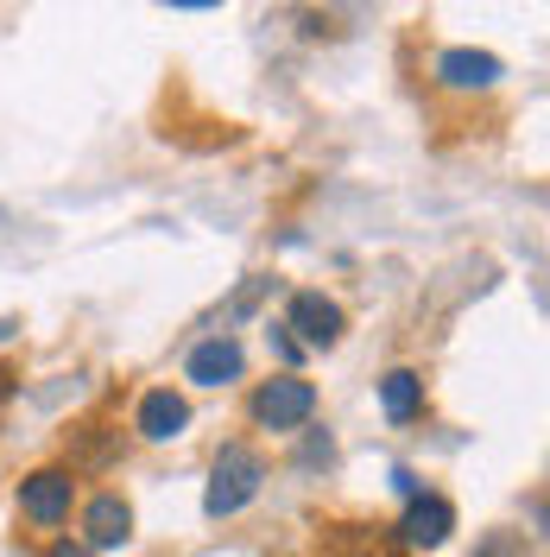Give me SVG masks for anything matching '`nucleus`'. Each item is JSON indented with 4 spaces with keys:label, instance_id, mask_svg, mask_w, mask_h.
Returning <instances> with one entry per match:
<instances>
[{
    "label": "nucleus",
    "instance_id": "f257e3e1",
    "mask_svg": "<svg viewBox=\"0 0 550 557\" xmlns=\"http://www.w3.org/2000/svg\"><path fill=\"white\" fill-rule=\"evenodd\" d=\"M260 482H266V462L247 450V444H222V456H215V469H209V520H228V513H241L247 500L260 494Z\"/></svg>",
    "mask_w": 550,
    "mask_h": 557
},
{
    "label": "nucleus",
    "instance_id": "f03ea898",
    "mask_svg": "<svg viewBox=\"0 0 550 557\" xmlns=\"http://www.w3.org/2000/svg\"><path fill=\"white\" fill-rule=\"evenodd\" d=\"M310 412H316V386L298 381V374H285V381H266L260 393H253V418H260L266 431H298Z\"/></svg>",
    "mask_w": 550,
    "mask_h": 557
},
{
    "label": "nucleus",
    "instance_id": "7ed1b4c3",
    "mask_svg": "<svg viewBox=\"0 0 550 557\" xmlns=\"http://www.w3.org/2000/svg\"><path fill=\"white\" fill-rule=\"evenodd\" d=\"M342 305L336 298H323V292H298L291 298V311H285V330H298V343L304 348H336L342 343Z\"/></svg>",
    "mask_w": 550,
    "mask_h": 557
},
{
    "label": "nucleus",
    "instance_id": "20e7f679",
    "mask_svg": "<svg viewBox=\"0 0 550 557\" xmlns=\"http://www.w3.org/2000/svg\"><path fill=\"white\" fill-rule=\"evenodd\" d=\"M449 532H455V507H449L443 494H412V507L399 520V545L405 552H437Z\"/></svg>",
    "mask_w": 550,
    "mask_h": 557
},
{
    "label": "nucleus",
    "instance_id": "39448f33",
    "mask_svg": "<svg viewBox=\"0 0 550 557\" xmlns=\"http://www.w3.org/2000/svg\"><path fill=\"white\" fill-rule=\"evenodd\" d=\"M70 500H76V482H70L64 469H38L20 482V513L38 525H58L70 513Z\"/></svg>",
    "mask_w": 550,
    "mask_h": 557
},
{
    "label": "nucleus",
    "instance_id": "423d86ee",
    "mask_svg": "<svg viewBox=\"0 0 550 557\" xmlns=\"http://www.w3.org/2000/svg\"><path fill=\"white\" fill-rule=\"evenodd\" d=\"M241 368H247V355L235 336H209V343L190 348V361H184V374L197 386H228V381H241Z\"/></svg>",
    "mask_w": 550,
    "mask_h": 557
},
{
    "label": "nucleus",
    "instance_id": "0eeeda50",
    "mask_svg": "<svg viewBox=\"0 0 550 557\" xmlns=\"http://www.w3.org/2000/svg\"><path fill=\"white\" fill-rule=\"evenodd\" d=\"M507 76V64L493 58V51H468V45H449L443 58H437V83L449 89H493Z\"/></svg>",
    "mask_w": 550,
    "mask_h": 557
},
{
    "label": "nucleus",
    "instance_id": "6e6552de",
    "mask_svg": "<svg viewBox=\"0 0 550 557\" xmlns=\"http://www.w3.org/2000/svg\"><path fill=\"white\" fill-rule=\"evenodd\" d=\"M83 532H89V552H114V545H127V532H134V513H127V500H121V494H102V500H89V513H83Z\"/></svg>",
    "mask_w": 550,
    "mask_h": 557
},
{
    "label": "nucleus",
    "instance_id": "1a4fd4ad",
    "mask_svg": "<svg viewBox=\"0 0 550 557\" xmlns=\"http://www.w3.org/2000/svg\"><path fill=\"white\" fill-rule=\"evenodd\" d=\"M184 424H190V406L177 399L172 386H159V393H146V399H139V437H152V444H172Z\"/></svg>",
    "mask_w": 550,
    "mask_h": 557
},
{
    "label": "nucleus",
    "instance_id": "9d476101",
    "mask_svg": "<svg viewBox=\"0 0 550 557\" xmlns=\"http://www.w3.org/2000/svg\"><path fill=\"white\" fill-rule=\"evenodd\" d=\"M379 406H386V418H392V424H412V418L424 412V381H417L412 368L386 374V381H379Z\"/></svg>",
    "mask_w": 550,
    "mask_h": 557
},
{
    "label": "nucleus",
    "instance_id": "9b49d317",
    "mask_svg": "<svg viewBox=\"0 0 550 557\" xmlns=\"http://www.w3.org/2000/svg\"><path fill=\"white\" fill-rule=\"evenodd\" d=\"M475 557H525V545H518V539H507V532H493Z\"/></svg>",
    "mask_w": 550,
    "mask_h": 557
},
{
    "label": "nucleus",
    "instance_id": "f8f14e48",
    "mask_svg": "<svg viewBox=\"0 0 550 557\" xmlns=\"http://www.w3.org/2000/svg\"><path fill=\"white\" fill-rule=\"evenodd\" d=\"M266 336H273V348H278V355H285V361H298V355H304V343H298V336H291L285 323H273Z\"/></svg>",
    "mask_w": 550,
    "mask_h": 557
},
{
    "label": "nucleus",
    "instance_id": "ddd939ff",
    "mask_svg": "<svg viewBox=\"0 0 550 557\" xmlns=\"http://www.w3.org/2000/svg\"><path fill=\"white\" fill-rule=\"evenodd\" d=\"M165 7H190V13H203V7H222V0H165Z\"/></svg>",
    "mask_w": 550,
    "mask_h": 557
},
{
    "label": "nucleus",
    "instance_id": "4468645a",
    "mask_svg": "<svg viewBox=\"0 0 550 557\" xmlns=\"http://www.w3.org/2000/svg\"><path fill=\"white\" fill-rule=\"evenodd\" d=\"M51 557H89V552H83V545H58Z\"/></svg>",
    "mask_w": 550,
    "mask_h": 557
},
{
    "label": "nucleus",
    "instance_id": "2eb2a0df",
    "mask_svg": "<svg viewBox=\"0 0 550 557\" xmlns=\"http://www.w3.org/2000/svg\"><path fill=\"white\" fill-rule=\"evenodd\" d=\"M7 393H13V374H7V368H0V399H7Z\"/></svg>",
    "mask_w": 550,
    "mask_h": 557
}]
</instances>
